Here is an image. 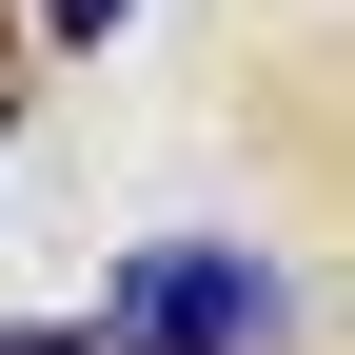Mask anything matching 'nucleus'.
Wrapping results in <instances>:
<instances>
[{"instance_id": "1", "label": "nucleus", "mask_w": 355, "mask_h": 355, "mask_svg": "<svg viewBox=\"0 0 355 355\" xmlns=\"http://www.w3.org/2000/svg\"><path fill=\"white\" fill-rule=\"evenodd\" d=\"M257 336H277V277H257V257H217V237L119 257V296L79 316V355H257Z\"/></svg>"}, {"instance_id": "2", "label": "nucleus", "mask_w": 355, "mask_h": 355, "mask_svg": "<svg viewBox=\"0 0 355 355\" xmlns=\"http://www.w3.org/2000/svg\"><path fill=\"white\" fill-rule=\"evenodd\" d=\"M40 20H60V40H119V0H40Z\"/></svg>"}]
</instances>
